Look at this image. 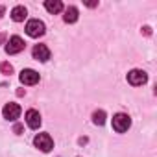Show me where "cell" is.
Returning <instances> with one entry per match:
<instances>
[{
	"mask_svg": "<svg viewBox=\"0 0 157 157\" xmlns=\"http://www.w3.org/2000/svg\"><path fill=\"white\" fill-rule=\"evenodd\" d=\"M26 15H28V11H26L24 6H17V8L11 10V19H13L15 22H22V21L26 19Z\"/></svg>",
	"mask_w": 157,
	"mask_h": 157,
	"instance_id": "cell-11",
	"label": "cell"
},
{
	"mask_svg": "<svg viewBox=\"0 0 157 157\" xmlns=\"http://www.w3.org/2000/svg\"><path fill=\"white\" fill-rule=\"evenodd\" d=\"M44 30H46V28H44V22L39 21V19H32V21H28V24H26V33H28L30 37H33V39L44 35Z\"/></svg>",
	"mask_w": 157,
	"mask_h": 157,
	"instance_id": "cell-2",
	"label": "cell"
},
{
	"mask_svg": "<svg viewBox=\"0 0 157 157\" xmlns=\"http://www.w3.org/2000/svg\"><path fill=\"white\" fill-rule=\"evenodd\" d=\"M32 56H33V59H37V61H48L50 59V50H48V46L46 44H35L33 46V50H32Z\"/></svg>",
	"mask_w": 157,
	"mask_h": 157,
	"instance_id": "cell-8",
	"label": "cell"
},
{
	"mask_svg": "<svg viewBox=\"0 0 157 157\" xmlns=\"http://www.w3.org/2000/svg\"><path fill=\"white\" fill-rule=\"evenodd\" d=\"M0 70H2V74H11L13 72V67L10 63H2V65H0Z\"/></svg>",
	"mask_w": 157,
	"mask_h": 157,
	"instance_id": "cell-14",
	"label": "cell"
},
{
	"mask_svg": "<svg viewBox=\"0 0 157 157\" xmlns=\"http://www.w3.org/2000/svg\"><path fill=\"white\" fill-rule=\"evenodd\" d=\"M2 11H4V8H0V17H2Z\"/></svg>",
	"mask_w": 157,
	"mask_h": 157,
	"instance_id": "cell-17",
	"label": "cell"
},
{
	"mask_svg": "<svg viewBox=\"0 0 157 157\" xmlns=\"http://www.w3.org/2000/svg\"><path fill=\"white\" fill-rule=\"evenodd\" d=\"M24 41L19 37V35H13L10 41H8V44H6V52L10 54V56H13V54H19V52H22L24 50Z\"/></svg>",
	"mask_w": 157,
	"mask_h": 157,
	"instance_id": "cell-6",
	"label": "cell"
},
{
	"mask_svg": "<svg viewBox=\"0 0 157 157\" xmlns=\"http://www.w3.org/2000/svg\"><path fill=\"white\" fill-rule=\"evenodd\" d=\"M19 78H21V82L24 85H35L39 82V72H35L33 68H24Z\"/></svg>",
	"mask_w": 157,
	"mask_h": 157,
	"instance_id": "cell-7",
	"label": "cell"
},
{
	"mask_svg": "<svg viewBox=\"0 0 157 157\" xmlns=\"http://www.w3.org/2000/svg\"><path fill=\"white\" fill-rule=\"evenodd\" d=\"M33 144H35V148H39L44 153L54 148V140H52V137L48 133H37L35 139H33Z\"/></svg>",
	"mask_w": 157,
	"mask_h": 157,
	"instance_id": "cell-3",
	"label": "cell"
},
{
	"mask_svg": "<svg viewBox=\"0 0 157 157\" xmlns=\"http://www.w3.org/2000/svg\"><path fill=\"white\" fill-rule=\"evenodd\" d=\"M44 8H46L48 13L56 15V13H59V11L63 10V4H61V0H46V2H44Z\"/></svg>",
	"mask_w": 157,
	"mask_h": 157,
	"instance_id": "cell-10",
	"label": "cell"
},
{
	"mask_svg": "<svg viewBox=\"0 0 157 157\" xmlns=\"http://www.w3.org/2000/svg\"><path fill=\"white\" fill-rule=\"evenodd\" d=\"M93 122H94L96 126H104V124H105V111H102V109L94 111V113H93Z\"/></svg>",
	"mask_w": 157,
	"mask_h": 157,
	"instance_id": "cell-13",
	"label": "cell"
},
{
	"mask_svg": "<svg viewBox=\"0 0 157 157\" xmlns=\"http://www.w3.org/2000/svg\"><path fill=\"white\" fill-rule=\"evenodd\" d=\"M41 115H39V111H35V109H30L28 113H26V124L32 128V129H37L39 126H41Z\"/></svg>",
	"mask_w": 157,
	"mask_h": 157,
	"instance_id": "cell-9",
	"label": "cell"
},
{
	"mask_svg": "<svg viewBox=\"0 0 157 157\" xmlns=\"http://www.w3.org/2000/svg\"><path fill=\"white\" fill-rule=\"evenodd\" d=\"M21 131H22V126L17 124V126H15V133H21Z\"/></svg>",
	"mask_w": 157,
	"mask_h": 157,
	"instance_id": "cell-15",
	"label": "cell"
},
{
	"mask_svg": "<svg viewBox=\"0 0 157 157\" xmlns=\"http://www.w3.org/2000/svg\"><path fill=\"white\" fill-rule=\"evenodd\" d=\"M148 82V74L140 68H133L128 72V83H131L133 87H139V85H144Z\"/></svg>",
	"mask_w": 157,
	"mask_h": 157,
	"instance_id": "cell-4",
	"label": "cell"
},
{
	"mask_svg": "<svg viewBox=\"0 0 157 157\" xmlns=\"http://www.w3.org/2000/svg\"><path fill=\"white\" fill-rule=\"evenodd\" d=\"M87 6L89 8H94V6H98V2H87Z\"/></svg>",
	"mask_w": 157,
	"mask_h": 157,
	"instance_id": "cell-16",
	"label": "cell"
},
{
	"mask_svg": "<svg viewBox=\"0 0 157 157\" xmlns=\"http://www.w3.org/2000/svg\"><path fill=\"white\" fill-rule=\"evenodd\" d=\"M2 115H4V118L6 120H17L19 117H21V105L19 104H15V102H10V104H6L4 105V109H2Z\"/></svg>",
	"mask_w": 157,
	"mask_h": 157,
	"instance_id": "cell-5",
	"label": "cell"
},
{
	"mask_svg": "<svg viewBox=\"0 0 157 157\" xmlns=\"http://www.w3.org/2000/svg\"><path fill=\"white\" fill-rule=\"evenodd\" d=\"M63 21H65L67 24H72V22H76V21H78V8H74V6H68V8L65 10Z\"/></svg>",
	"mask_w": 157,
	"mask_h": 157,
	"instance_id": "cell-12",
	"label": "cell"
},
{
	"mask_svg": "<svg viewBox=\"0 0 157 157\" xmlns=\"http://www.w3.org/2000/svg\"><path fill=\"white\" fill-rule=\"evenodd\" d=\"M129 126H131L129 115H126V113H117V115L113 117V129H115V131L124 133V131L129 129Z\"/></svg>",
	"mask_w": 157,
	"mask_h": 157,
	"instance_id": "cell-1",
	"label": "cell"
}]
</instances>
